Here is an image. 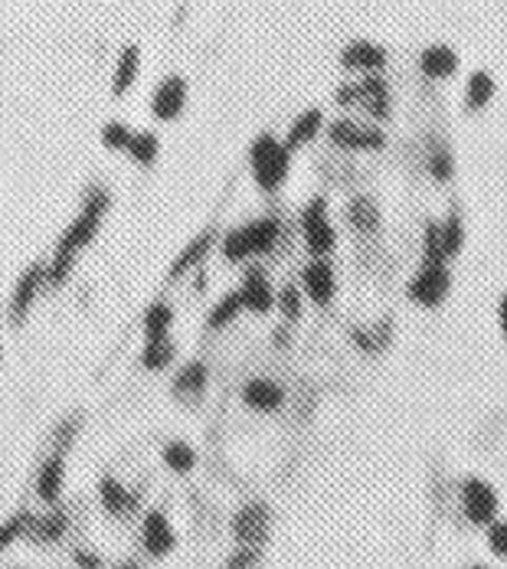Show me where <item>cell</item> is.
Here are the masks:
<instances>
[{
  "label": "cell",
  "instance_id": "cell-1",
  "mask_svg": "<svg viewBox=\"0 0 507 569\" xmlns=\"http://www.w3.org/2000/svg\"><path fill=\"white\" fill-rule=\"evenodd\" d=\"M249 171H252V181L262 193H278V190L285 187L288 177H292V161H295V154L288 151V144L272 132H262L252 138L249 151Z\"/></svg>",
  "mask_w": 507,
  "mask_h": 569
},
{
  "label": "cell",
  "instance_id": "cell-2",
  "mask_svg": "<svg viewBox=\"0 0 507 569\" xmlns=\"http://www.w3.org/2000/svg\"><path fill=\"white\" fill-rule=\"evenodd\" d=\"M298 233H301V246L308 259H331L341 246V233L331 217V203L325 193L311 197L298 213Z\"/></svg>",
  "mask_w": 507,
  "mask_h": 569
},
{
  "label": "cell",
  "instance_id": "cell-3",
  "mask_svg": "<svg viewBox=\"0 0 507 569\" xmlns=\"http://www.w3.org/2000/svg\"><path fill=\"white\" fill-rule=\"evenodd\" d=\"M327 144L341 154H380L390 144L386 128L370 118H357V115H337L325 128Z\"/></svg>",
  "mask_w": 507,
  "mask_h": 569
},
{
  "label": "cell",
  "instance_id": "cell-4",
  "mask_svg": "<svg viewBox=\"0 0 507 569\" xmlns=\"http://www.w3.org/2000/svg\"><path fill=\"white\" fill-rule=\"evenodd\" d=\"M452 288H455V278H452V266L445 262H419L406 278V298L426 311H435L449 301Z\"/></svg>",
  "mask_w": 507,
  "mask_h": 569
},
{
  "label": "cell",
  "instance_id": "cell-5",
  "mask_svg": "<svg viewBox=\"0 0 507 569\" xmlns=\"http://www.w3.org/2000/svg\"><path fill=\"white\" fill-rule=\"evenodd\" d=\"M298 284H301V292L305 298L315 308H331L341 292V282H337V268L331 259H308L301 272H298Z\"/></svg>",
  "mask_w": 507,
  "mask_h": 569
},
{
  "label": "cell",
  "instance_id": "cell-6",
  "mask_svg": "<svg viewBox=\"0 0 507 569\" xmlns=\"http://www.w3.org/2000/svg\"><path fill=\"white\" fill-rule=\"evenodd\" d=\"M236 292L242 298V308L256 318H268L275 311V284L268 278V268L262 262H249L242 268V278L236 284Z\"/></svg>",
  "mask_w": 507,
  "mask_h": 569
},
{
  "label": "cell",
  "instance_id": "cell-7",
  "mask_svg": "<svg viewBox=\"0 0 507 569\" xmlns=\"http://www.w3.org/2000/svg\"><path fill=\"white\" fill-rule=\"evenodd\" d=\"M43 284H46V266H43V262H33V266L23 268V276L17 278L7 301V321L13 324V327H23V324L30 321Z\"/></svg>",
  "mask_w": 507,
  "mask_h": 569
},
{
  "label": "cell",
  "instance_id": "cell-8",
  "mask_svg": "<svg viewBox=\"0 0 507 569\" xmlns=\"http://www.w3.org/2000/svg\"><path fill=\"white\" fill-rule=\"evenodd\" d=\"M357 108L364 118L376 124H386L393 118V89L390 79L383 72H370V76H357Z\"/></svg>",
  "mask_w": 507,
  "mask_h": 569
},
{
  "label": "cell",
  "instance_id": "cell-9",
  "mask_svg": "<svg viewBox=\"0 0 507 569\" xmlns=\"http://www.w3.org/2000/svg\"><path fill=\"white\" fill-rule=\"evenodd\" d=\"M461 514L475 527H488L491 521H498V491L485 478H475V474L465 478L461 481Z\"/></svg>",
  "mask_w": 507,
  "mask_h": 569
},
{
  "label": "cell",
  "instance_id": "cell-10",
  "mask_svg": "<svg viewBox=\"0 0 507 569\" xmlns=\"http://www.w3.org/2000/svg\"><path fill=\"white\" fill-rule=\"evenodd\" d=\"M341 69L351 76H370V72H383L390 66V49L376 43V39H351L341 56H337Z\"/></svg>",
  "mask_w": 507,
  "mask_h": 569
},
{
  "label": "cell",
  "instance_id": "cell-11",
  "mask_svg": "<svg viewBox=\"0 0 507 569\" xmlns=\"http://www.w3.org/2000/svg\"><path fill=\"white\" fill-rule=\"evenodd\" d=\"M187 102H190V82L177 72L164 76L151 92V115L157 122H177L183 112H187Z\"/></svg>",
  "mask_w": 507,
  "mask_h": 569
},
{
  "label": "cell",
  "instance_id": "cell-12",
  "mask_svg": "<svg viewBox=\"0 0 507 569\" xmlns=\"http://www.w3.org/2000/svg\"><path fill=\"white\" fill-rule=\"evenodd\" d=\"M220 246V229L216 226H207V229H200L197 236L187 242V246L173 256V262H171V268H167V282H181V278H187V276H193L197 268L210 259V252L213 249Z\"/></svg>",
  "mask_w": 507,
  "mask_h": 569
},
{
  "label": "cell",
  "instance_id": "cell-13",
  "mask_svg": "<svg viewBox=\"0 0 507 569\" xmlns=\"http://www.w3.org/2000/svg\"><path fill=\"white\" fill-rule=\"evenodd\" d=\"M240 226H242V233H246V242H249L252 262L275 256V249L282 246V236H285V223H282L275 213L252 217V219H246V223H240Z\"/></svg>",
  "mask_w": 507,
  "mask_h": 569
},
{
  "label": "cell",
  "instance_id": "cell-14",
  "mask_svg": "<svg viewBox=\"0 0 507 569\" xmlns=\"http://www.w3.org/2000/svg\"><path fill=\"white\" fill-rule=\"evenodd\" d=\"M344 223L360 239H376L383 233V207L370 193H354L344 203Z\"/></svg>",
  "mask_w": 507,
  "mask_h": 569
},
{
  "label": "cell",
  "instance_id": "cell-15",
  "mask_svg": "<svg viewBox=\"0 0 507 569\" xmlns=\"http://www.w3.org/2000/svg\"><path fill=\"white\" fill-rule=\"evenodd\" d=\"M268 531H272V511L266 504L252 501L232 517V537L240 547H262L268 540Z\"/></svg>",
  "mask_w": 507,
  "mask_h": 569
},
{
  "label": "cell",
  "instance_id": "cell-16",
  "mask_svg": "<svg viewBox=\"0 0 507 569\" xmlns=\"http://www.w3.org/2000/svg\"><path fill=\"white\" fill-rule=\"evenodd\" d=\"M416 69H419V76L429 79V82H449V79L459 76L461 56L449 43H429V47L419 49Z\"/></svg>",
  "mask_w": 507,
  "mask_h": 569
},
{
  "label": "cell",
  "instance_id": "cell-17",
  "mask_svg": "<svg viewBox=\"0 0 507 569\" xmlns=\"http://www.w3.org/2000/svg\"><path fill=\"white\" fill-rule=\"evenodd\" d=\"M141 547L148 556L154 560H161L167 553H173L177 547V531H173V523L167 521V514L164 511H148L141 521Z\"/></svg>",
  "mask_w": 507,
  "mask_h": 569
},
{
  "label": "cell",
  "instance_id": "cell-18",
  "mask_svg": "<svg viewBox=\"0 0 507 569\" xmlns=\"http://www.w3.org/2000/svg\"><path fill=\"white\" fill-rule=\"evenodd\" d=\"M240 396L252 412H278V409L285 406L288 393L285 386L272 377H249L242 383Z\"/></svg>",
  "mask_w": 507,
  "mask_h": 569
},
{
  "label": "cell",
  "instance_id": "cell-19",
  "mask_svg": "<svg viewBox=\"0 0 507 569\" xmlns=\"http://www.w3.org/2000/svg\"><path fill=\"white\" fill-rule=\"evenodd\" d=\"M327 128V118H325V108H305V112L295 115V122L288 124V132L282 141L288 144V151L295 154L301 151V148H308V144H315L321 134H325Z\"/></svg>",
  "mask_w": 507,
  "mask_h": 569
},
{
  "label": "cell",
  "instance_id": "cell-20",
  "mask_svg": "<svg viewBox=\"0 0 507 569\" xmlns=\"http://www.w3.org/2000/svg\"><path fill=\"white\" fill-rule=\"evenodd\" d=\"M455 171H459V164H455V154H452L449 141L429 134L426 138V174L432 177V183L445 187V183L455 181Z\"/></svg>",
  "mask_w": 507,
  "mask_h": 569
},
{
  "label": "cell",
  "instance_id": "cell-21",
  "mask_svg": "<svg viewBox=\"0 0 507 569\" xmlns=\"http://www.w3.org/2000/svg\"><path fill=\"white\" fill-rule=\"evenodd\" d=\"M494 95H498L494 76H491L488 69H475V72H469V79H465L461 105H465V112H485V108L494 102Z\"/></svg>",
  "mask_w": 507,
  "mask_h": 569
},
{
  "label": "cell",
  "instance_id": "cell-22",
  "mask_svg": "<svg viewBox=\"0 0 507 569\" xmlns=\"http://www.w3.org/2000/svg\"><path fill=\"white\" fill-rule=\"evenodd\" d=\"M138 76H141V47L128 43V47L115 56V69H112V95H115V98H125V95L134 89V82H138Z\"/></svg>",
  "mask_w": 507,
  "mask_h": 569
},
{
  "label": "cell",
  "instance_id": "cell-23",
  "mask_svg": "<svg viewBox=\"0 0 507 569\" xmlns=\"http://www.w3.org/2000/svg\"><path fill=\"white\" fill-rule=\"evenodd\" d=\"M210 386V367L203 361H187L173 377L171 389L177 399H200Z\"/></svg>",
  "mask_w": 507,
  "mask_h": 569
},
{
  "label": "cell",
  "instance_id": "cell-24",
  "mask_svg": "<svg viewBox=\"0 0 507 569\" xmlns=\"http://www.w3.org/2000/svg\"><path fill=\"white\" fill-rule=\"evenodd\" d=\"M173 321H177V311H173L171 301H151L141 314V334L144 341H154V337H171Z\"/></svg>",
  "mask_w": 507,
  "mask_h": 569
},
{
  "label": "cell",
  "instance_id": "cell-25",
  "mask_svg": "<svg viewBox=\"0 0 507 569\" xmlns=\"http://www.w3.org/2000/svg\"><path fill=\"white\" fill-rule=\"evenodd\" d=\"M63 484H66V458L63 455H53L43 462L37 474V494L39 501L46 504H56L63 497Z\"/></svg>",
  "mask_w": 507,
  "mask_h": 569
},
{
  "label": "cell",
  "instance_id": "cell-26",
  "mask_svg": "<svg viewBox=\"0 0 507 569\" xmlns=\"http://www.w3.org/2000/svg\"><path fill=\"white\" fill-rule=\"evenodd\" d=\"M98 501H102V507H106L112 517H125L128 511L138 507V497H134L118 478H102V484H98Z\"/></svg>",
  "mask_w": 507,
  "mask_h": 569
},
{
  "label": "cell",
  "instance_id": "cell-27",
  "mask_svg": "<svg viewBox=\"0 0 507 569\" xmlns=\"http://www.w3.org/2000/svg\"><path fill=\"white\" fill-rule=\"evenodd\" d=\"M393 321H383V324H351L347 327V337L357 344V351L364 353H380L393 337Z\"/></svg>",
  "mask_w": 507,
  "mask_h": 569
},
{
  "label": "cell",
  "instance_id": "cell-28",
  "mask_svg": "<svg viewBox=\"0 0 507 569\" xmlns=\"http://www.w3.org/2000/svg\"><path fill=\"white\" fill-rule=\"evenodd\" d=\"M242 311H246V308H242V298L236 288L220 294V298L210 304V311H207V331H226L230 324H236V318H240Z\"/></svg>",
  "mask_w": 507,
  "mask_h": 569
},
{
  "label": "cell",
  "instance_id": "cell-29",
  "mask_svg": "<svg viewBox=\"0 0 507 569\" xmlns=\"http://www.w3.org/2000/svg\"><path fill=\"white\" fill-rule=\"evenodd\" d=\"M439 226H442V239H445V252H449V259L455 262V259L461 256L465 242H469V226H465V217H461V209L452 207L449 213H442Z\"/></svg>",
  "mask_w": 507,
  "mask_h": 569
},
{
  "label": "cell",
  "instance_id": "cell-30",
  "mask_svg": "<svg viewBox=\"0 0 507 569\" xmlns=\"http://www.w3.org/2000/svg\"><path fill=\"white\" fill-rule=\"evenodd\" d=\"M305 292H301V284L298 282H285L282 288H275V311L282 314V321L285 324H298L305 318Z\"/></svg>",
  "mask_w": 507,
  "mask_h": 569
},
{
  "label": "cell",
  "instance_id": "cell-31",
  "mask_svg": "<svg viewBox=\"0 0 507 569\" xmlns=\"http://www.w3.org/2000/svg\"><path fill=\"white\" fill-rule=\"evenodd\" d=\"M419 262H445V266H452L449 252H445V239H442L439 217H435V219H426V223H422Z\"/></svg>",
  "mask_w": 507,
  "mask_h": 569
},
{
  "label": "cell",
  "instance_id": "cell-32",
  "mask_svg": "<svg viewBox=\"0 0 507 569\" xmlns=\"http://www.w3.org/2000/svg\"><path fill=\"white\" fill-rule=\"evenodd\" d=\"M177 357V344L171 337H154V341H144L141 347V367L151 373H161L167 370Z\"/></svg>",
  "mask_w": 507,
  "mask_h": 569
},
{
  "label": "cell",
  "instance_id": "cell-33",
  "mask_svg": "<svg viewBox=\"0 0 507 569\" xmlns=\"http://www.w3.org/2000/svg\"><path fill=\"white\" fill-rule=\"evenodd\" d=\"M128 157H131V164H138V167H154L157 164V157H161V138L154 132H134L131 144H128Z\"/></svg>",
  "mask_w": 507,
  "mask_h": 569
},
{
  "label": "cell",
  "instance_id": "cell-34",
  "mask_svg": "<svg viewBox=\"0 0 507 569\" xmlns=\"http://www.w3.org/2000/svg\"><path fill=\"white\" fill-rule=\"evenodd\" d=\"M220 256L230 262V266H249L252 262V252H249V242H246V233L242 226H232L226 229L220 236Z\"/></svg>",
  "mask_w": 507,
  "mask_h": 569
},
{
  "label": "cell",
  "instance_id": "cell-35",
  "mask_svg": "<svg viewBox=\"0 0 507 569\" xmlns=\"http://www.w3.org/2000/svg\"><path fill=\"white\" fill-rule=\"evenodd\" d=\"M161 458H164V465L171 468L173 474H187V471H193L197 468V452H193V446H187V442H167L164 446V452H161Z\"/></svg>",
  "mask_w": 507,
  "mask_h": 569
},
{
  "label": "cell",
  "instance_id": "cell-36",
  "mask_svg": "<svg viewBox=\"0 0 507 569\" xmlns=\"http://www.w3.org/2000/svg\"><path fill=\"white\" fill-rule=\"evenodd\" d=\"M66 527H69V517H66V511H53V514H46L43 521H33L30 523V537L33 540H39V543H53V540H59L63 533H66Z\"/></svg>",
  "mask_w": 507,
  "mask_h": 569
},
{
  "label": "cell",
  "instance_id": "cell-37",
  "mask_svg": "<svg viewBox=\"0 0 507 569\" xmlns=\"http://www.w3.org/2000/svg\"><path fill=\"white\" fill-rule=\"evenodd\" d=\"M102 148L112 154H128V144H131L134 138V128H128L125 122H118V118H112V122H106V128H102Z\"/></svg>",
  "mask_w": 507,
  "mask_h": 569
},
{
  "label": "cell",
  "instance_id": "cell-38",
  "mask_svg": "<svg viewBox=\"0 0 507 569\" xmlns=\"http://www.w3.org/2000/svg\"><path fill=\"white\" fill-rule=\"evenodd\" d=\"M30 523H33V517H30L27 511L13 514V517H7V521L0 523V553L7 550L10 543H17L20 537L30 531Z\"/></svg>",
  "mask_w": 507,
  "mask_h": 569
},
{
  "label": "cell",
  "instance_id": "cell-39",
  "mask_svg": "<svg viewBox=\"0 0 507 569\" xmlns=\"http://www.w3.org/2000/svg\"><path fill=\"white\" fill-rule=\"evenodd\" d=\"M108 207H112V193H108V187H102V183H89L86 187V197H82V213H92V217H106Z\"/></svg>",
  "mask_w": 507,
  "mask_h": 569
},
{
  "label": "cell",
  "instance_id": "cell-40",
  "mask_svg": "<svg viewBox=\"0 0 507 569\" xmlns=\"http://www.w3.org/2000/svg\"><path fill=\"white\" fill-rule=\"evenodd\" d=\"M488 550L494 553L498 560H507V521L488 523Z\"/></svg>",
  "mask_w": 507,
  "mask_h": 569
},
{
  "label": "cell",
  "instance_id": "cell-41",
  "mask_svg": "<svg viewBox=\"0 0 507 569\" xmlns=\"http://www.w3.org/2000/svg\"><path fill=\"white\" fill-rule=\"evenodd\" d=\"M258 560H262V547H240L223 569H256Z\"/></svg>",
  "mask_w": 507,
  "mask_h": 569
},
{
  "label": "cell",
  "instance_id": "cell-42",
  "mask_svg": "<svg viewBox=\"0 0 507 569\" xmlns=\"http://www.w3.org/2000/svg\"><path fill=\"white\" fill-rule=\"evenodd\" d=\"M334 105L341 108V112H354L357 108V82L351 79V82H341V86L334 89Z\"/></svg>",
  "mask_w": 507,
  "mask_h": 569
},
{
  "label": "cell",
  "instance_id": "cell-43",
  "mask_svg": "<svg viewBox=\"0 0 507 569\" xmlns=\"http://www.w3.org/2000/svg\"><path fill=\"white\" fill-rule=\"evenodd\" d=\"M76 566L79 569H102V556L92 550H76Z\"/></svg>",
  "mask_w": 507,
  "mask_h": 569
},
{
  "label": "cell",
  "instance_id": "cell-44",
  "mask_svg": "<svg viewBox=\"0 0 507 569\" xmlns=\"http://www.w3.org/2000/svg\"><path fill=\"white\" fill-rule=\"evenodd\" d=\"M498 331H501V337L507 341V292L498 298Z\"/></svg>",
  "mask_w": 507,
  "mask_h": 569
},
{
  "label": "cell",
  "instance_id": "cell-45",
  "mask_svg": "<svg viewBox=\"0 0 507 569\" xmlns=\"http://www.w3.org/2000/svg\"><path fill=\"white\" fill-rule=\"evenodd\" d=\"M118 569H141V566H138V563H134V560H128V563H122V566H118Z\"/></svg>",
  "mask_w": 507,
  "mask_h": 569
},
{
  "label": "cell",
  "instance_id": "cell-46",
  "mask_svg": "<svg viewBox=\"0 0 507 569\" xmlns=\"http://www.w3.org/2000/svg\"><path fill=\"white\" fill-rule=\"evenodd\" d=\"M465 569H488V566H481V563H471V566H465Z\"/></svg>",
  "mask_w": 507,
  "mask_h": 569
},
{
  "label": "cell",
  "instance_id": "cell-47",
  "mask_svg": "<svg viewBox=\"0 0 507 569\" xmlns=\"http://www.w3.org/2000/svg\"><path fill=\"white\" fill-rule=\"evenodd\" d=\"M0 363H4V341H0Z\"/></svg>",
  "mask_w": 507,
  "mask_h": 569
}]
</instances>
